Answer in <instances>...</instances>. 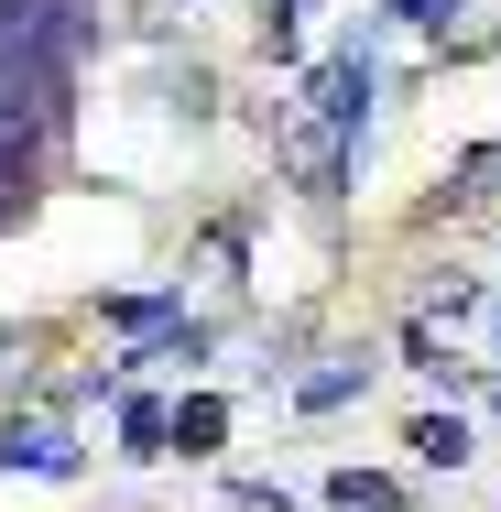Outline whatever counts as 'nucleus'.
<instances>
[{"mask_svg":"<svg viewBox=\"0 0 501 512\" xmlns=\"http://www.w3.org/2000/svg\"><path fill=\"white\" fill-rule=\"evenodd\" d=\"M175 458H229V393H175Z\"/></svg>","mask_w":501,"mask_h":512,"instance_id":"obj_9","label":"nucleus"},{"mask_svg":"<svg viewBox=\"0 0 501 512\" xmlns=\"http://www.w3.org/2000/svg\"><path fill=\"white\" fill-rule=\"evenodd\" d=\"M491 306H501V262H491Z\"/></svg>","mask_w":501,"mask_h":512,"instance_id":"obj_14","label":"nucleus"},{"mask_svg":"<svg viewBox=\"0 0 501 512\" xmlns=\"http://www.w3.org/2000/svg\"><path fill=\"white\" fill-rule=\"evenodd\" d=\"M371 109H382V22H360V44H338V55H316L295 88V120H316L327 142H371Z\"/></svg>","mask_w":501,"mask_h":512,"instance_id":"obj_1","label":"nucleus"},{"mask_svg":"<svg viewBox=\"0 0 501 512\" xmlns=\"http://www.w3.org/2000/svg\"><path fill=\"white\" fill-rule=\"evenodd\" d=\"M480 0H371V22L382 33H414V44H436V55H480L501 44V22H469Z\"/></svg>","mask_w":501,"mask_h":512,"instance_id":"obj_3","label":"nucleus"},{"mask_svg":"<svg viewBox=\"0 0 501 512\" xmlns=\"http://www.w3.org/2000/svg\"><path fill=\"white\" fill-rule=\"evenodd\" d=\"M480 414H491V425H501V371H480Z\"/></svg>","mask_w":501,"mask_h":512,"instance_id":"obj_13","label":"nucleus"},{"mask_svg":"<svg viewBox=\"0 0 501 512\" xmlns=\"http://www.w3.org/2000/svg\"><path fill=\"white\" fill-rule=\"evenodd\" d=\"M403 447H414V469H436V480H458L469 458H480V414L469 404H425L403 425Z\"/></svg>","mask_w":501,"mask_h":512,"instance_id":"obj_4","label":"nucleus"},{"mask_svg":"<svg viewBox=\"0 0 501 512\" xmlns=\"http://www.w3.org/2000/svg\"><path fill=\"white\" fill-rule=\"evenodd\" d=\"M403 371H414V382H436V393H480V371H469V360H458V338H436V327H425V316H403Z\"/></svg>","mask_w":501,"mask_h":512,"instance_id":"obj_6","label":"nucleus"},{"mask_svg":"<svg viewBox=\"0 0 501 512\" xmlns=\"http://www.w3.org/2000/svg\"><path fill=\"white\" fill-rule=\"evenodd\" d=\"M327 512H414L393 469H327Z\"/></svg>","mask_w":501,"mask_h":512,"instance_id":"obj_10","label":"nucleus"},{"mask_svg":"<svg viewBox=\"0 0 501 512\" xmlns=\"http://www.w3.org/2000/svg\"><path fill=\"white\" fill-rule=\"evenodd\" d=\"M229 512H295L284 480H229Z\"/></svg>","mask_w":501,"mask_h":512,"instance_id":"obj_12","label":"nucleus"},{"mask_svg":"<svg viewBox=\"0 0 501 512\" xmlns=\"http://www.w3.org/2000/svg\"><path fill=\"white\" fill-rule=\"evenodd\" d=\"M33 360H44V327H33V316H22V327H0V393H11V404H22L33 382H44Z\"/></svg>","mask_w":501,"mask_h":512,"instance_id":"obj_11","label":"nucleus"},{"mask_svg":"<svg viewBox=\"0 0 501 512\" xmlns=\"http://www.w3.org/2000/svg\"><path fill=\"white\" fill-rule=\"evenodd\" d=\"M120 458H175V393H120Z\"/></svg>","mask_w":501,"mask_h":512,"instance_id":"obj_8","label":"nucleus"},{"mask_svg":"<svg viewBox=\"0 0 501 512\" xmlns=\"http://www.w3.org/2000/svg\"><path fill=\"white\" fill-rule=\"evenodd\" d=\"M197 360H218V316H164V327H153V338H131V349H120V371H197Z\"/></svg>","mask_w":501,"mask_h":512,"instance_id":"obj_5","label":"nucleus"},{"mask_svg":"<svg viewBox=\"0 0 501 512\" xmlns=\"http://www.w3.org/2000/svg\"><path fill=\"white\" fill-rule=\"evenodd\" d=\"M371 371H382L371 349H327V371H295V404H305V414H338V404L371 393Z\"/></svg>","mask_w":501,"mask_h":512,"instance_id":"obj_7","label":"nucleus"},{"mask_svg":"<svg viewBox=\"0 0 501 512\" xmlns=\"http://www.w3.org/2000/svg\"><path fill=\"white\" fill-rule=\"evenodd\" d=\"M0 480H88V447L66 414H0Z\"/></svg>","mask_w":501,"mask_h":512,"instance_id":"obj_2","label":"nucleus"}]
</instances>
